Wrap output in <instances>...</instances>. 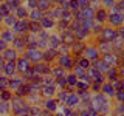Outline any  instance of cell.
I'll use <instances>...</instances> for the list:
<instances>
[{"instance_id": "obj_10", "label": "cell", "mask_w": 124, "mask_h": 116, "mask_svg": "<svg viewBox=\"0 0 124 116\" xmlns=\"http://www.w3.org/2000/svg\"><path fill=\"white\" fill-rule=\"evenodd\" d=\"M6 67H8V68H5L6 73H8V74H13V73H14V64H8Z\"/></svg>"}, {"instance_id": "obj_1", "label": "cell", "mask_w": 124, "mask_h": 116, "mask_svg": "<svg viewBox=\"0 0 124 116\" xmlns=\"http://www.w3.org/2000/svg\"><path fill=\"white\" fill-rule=\"evenodd\" d=\"M85 56H88V59H95V57H96V50L95 48L85 50Z\"/></svg>"}, {"instance_id": "obj_11", "label": "cell", "mask_w": 124, "mask_h": 116, "mask_svg": "<svg viewBox=\"0 0 124 116\" xmlns=\"http://www.w3.org/2000/svg\"><path fill=\"white\" fill-rule=\"evenodd\" d=\"M104 34H106V37H107V39H112V37L115 36V31H113V29H112V31L106 29V31H104Z\"/></svg>"}, {"instance_id": "obj_4", "label": "cell", "mask_w": 124, "mask_h": 116, "mask_svg": "<svg viewBox=\"0 0 124 116\" xmlns=\"http://www.w3.org/2000/svg\"><path fill=\"white\" fill-rule=\"evenodd\" d=\"M76 102H78V98H76V96H70V98H68V101H67V104H68L70 107L76 105Z\"/></svg>"}, {"instance_id": "obj_3", "label": "cell", "mask_w": 124, "mask_h": 116, "mask_svg": "<svg viewBox=\"0 0 124 116\" xmlns=\"http://www.w3.org/2000/svg\"><path fill=\"white\" fill-rule=\"evenodd\" d=\"M121 20H123V19H121V15H119V14L110 15V22H113L115 25H118V23H121Z\"/></svg>"}, {"instance_id": "obj_17", "label": "cell", "mask_w": 124, "mask_h": 116, "mask_svg": "<svg viewBox=\"0 0 124 116\" xmlns=\"http://www.w3.org/2000/svg\"><path fill=\"white\" fill-rule=\"evenodd\" d=\"M68 82L70 84H76V76H70L68 77Z\"/></svg>"}, {"instance_id": "obj_8", "label": "cell", "mask_w": 124, "mask_h": 116, "mask_svg": "<svg viewBox=\"0 0 124 116\" xmlns=\"http://www.w3.org/2000/svg\"><path fill=\"white\" fill-rule=\"evenodd\" d=\"M16 28H17V29H16V31H26V23H17V25H16Z\"/></svg>"}, {"instance_id": "obj_6", "label": "cell", "mask_w": 124, "mask_h": 116, "mask_svg": "<svg viewBox=\"0 0 124 116\" xmlns=\"http://www.w3.org/2000/svg\"><path fill=\"white\" fill-rule=\"evenodd\" d=\"M19 68H20L22 71H26V70H28V62H26L25 59H22L20 60V67H19Z\"/></svg>"}, {"instance_id": "obj_18", "label": "cell", "mask_w": 124, "mask_h": 116, "mask_svg": "<svg viewBox=\"0 0 124 116\" xmlns=\"http://www.w3.org/2000/svg\"><path fill=\"white\" fill-rule=\"evenodd\" d=\"M5 48V40H0V50Z\"/></svg>"}, {"instance_id": "obj_9", "label": "cell", "mask_w": 124, "mask_h": 116, "mask_svg": "<svg viewBox=\"0 0 124 116\" xmlns=\"http://www.w3.org/2000/svg\"><path fill=\"white\" fill-rule=\"evenodd\" d=\"M16 57V51L14 50H8L6 51V59H14Z\"/></svg>"}, {"instance_id": "obj_15", "label": "cell", "mask_w": 124, "mask_h": 116, "mask_svg": "<svg viewBox=\"0 0 124 116\" xmlns=\"http://www.w3.org/2000/svg\"><path fill=\"white\" fill-rule=\"evenodd\" d=\"M53 90H54L53 87H51V88H50V87H46V88H45V94H53Z\"/></svg>"}, {"instance_id": "obj_5", "label": "cell", "mask_w": 124, "mask_h": 116, "mask_svg": "<svg viewBox=\"0 0 124 116\" xmlns=\"http://www.w3.org/2000/svg\"><path fill=\"white\" fill-rule=\"evenodd\" d=\"M57 44H59V37H56V36L50 37V45L51 46H57Z\"/></svg>"}, {"instance_id": "obj_14", "label": "cell", "mask_w": 124, "mask_h": 116, "mask_svg": "<svg viewBox=\"0 0 124 116\" xmlns=\"http://www.w3.org/2000/svg\"><path fill=\"white\" fill-rule=\"evenodd\" d=\"M31 28H33V31H34V33H36V31H40V26H39V25H36V23H33V25H31Z\"/></svg>"}, {"instance_id": "obj_2", "label": "cell", "mask_w": 124, "mask_h": 116, "mask_svg": "<svg viewBox=\"0 0 124 116\" xmlns=\"http://www.w3.org/2000/svg\"><path fill=\"white\" fill-rule=\"evenodd\" d=\"M62 64L65 65V68H70V67H71V60H70V57L64 56V57L61 59V65H62Z\"/></svg>"}, {"instance_id": "obj_16", "label": "cell", "mask_w": 124, "mask_h": 116, "mask_svg": "<svg viewBox=\"0 0 124 116\" xmlns=\"http://www.w3.org/2000/svg\"><path fill=\"white\" fill-rule=\"evenodd\" d=\"M31 15H33V19H34V20H36V19H40V13H37V11H34V13L31 14Z\"/></svg>"}, {"instance_id": "obj_7", "label": "cell", "mask_w": 124, "mask_h": 116, "mask_svg": "<svg viewBox=\"0 0 124 116\" xmlns=\"http://www.w3.org/2000/svg\"><path fill=\"white\" fill-rule=\"evenodd\" d=\"M39 8L40 9H46L48 8V0H39Z\"/></svg>"}, {"instance_id": "obj_13", "label": "cell", "mask_w": 124, "mask_h": 116, "mask_svg": "<svg viewBox=\"0 0 124 116\" xmlns=\"http://www.w3.org/2000/svg\"><path fill=\"white\" fill-rule=\"evenodd\" d=\"M104 15H106V14H104V11L101 9V11H98V14H96V17H98V20H104V19H106Z\"/></svg>"}, {"instance_id": "obj_12", "label": "cell", "mask_w": 124, "mask_h": 116, "mask_svg": "<svg viewBox=\"0 0 124 116\" xmlns=\"http://www.w3.org/2000/svg\"><path fill=\"white\" fill-rule=\"evenodd\" d=\"M104 91L107 94H113V87H108V85H104Z\"/></svg>"}]
</instances>
